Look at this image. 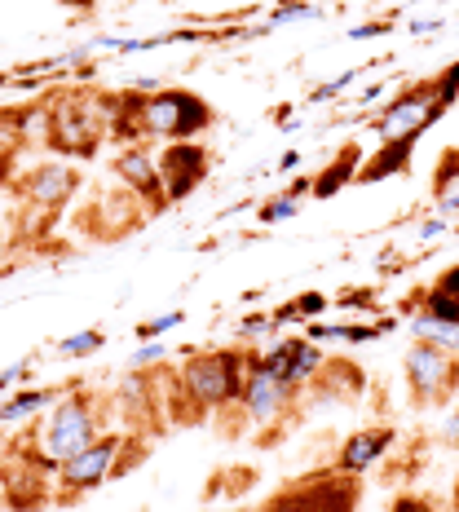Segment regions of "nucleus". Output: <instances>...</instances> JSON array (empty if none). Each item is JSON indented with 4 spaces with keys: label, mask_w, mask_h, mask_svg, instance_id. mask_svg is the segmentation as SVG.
<instances>
[{
    "label": "nucleus",
    "mask_w": 459,
    "mask_h": 512,
    "mask_svg": "<svg viewBox=\"0 0 459 512\" xmlns=\"http://www.w3.org/2000/svg\"><path fill=\"white\" fill-rule=\"evenodd\" d=\"M252 345H208L190 349L186 362H164V407L173 429L212 424V415L239 407L243 380H248Z\"/></svg>",
    "instance_id": "f257e3e1"
},
{
    "label": "nucleus",
    "mask_w": 459,
    "mask_h": 512,
    "mask_svg": "<svg viewBox=\"0 0 459 512\" xmlns=\"http://www.w3.org/2000/svg\"><path fill=\"white\" fill-rule=\"evenodd\" d=\"M106 429H115L111 393L98 389V384L76 380L40 420H31L23 433L31 437V446L45 455V464L58 468V464H67L71 455H80L89 442H98Z\"/></svg>",
    "instance_id": "f03ea898"
},
{
    "label": "nucleus",
    "mask_w": 459,
    "mask_h": 512,
    "mask_svg": "<svg viewBox=\"0 0 459 512\" xmlns=\"http://www.w3.org/2000/svg\"><path fill=\"white\" fill-rule=\"evenodd\" d=\"M84 173L67 159H40V164L18 168V177L9 181V195H14V248H45L53 239V226L62 221L67 204L80 195Z\"/></svg>",
    "instance_id": "7ed1b4c3"
},
{
    "label": "nucleus",
    "mask_w": 459,
    "mask_h": 512,
    "mask_svg": "<svg viewBox=\"0 0 459 512\" xmlns=\"http://www.w3.org/2000/svg\"><path fill=\"white\" fill-rule=\"evenodd\" d=\"M40 142L53 159H93L111 142L102 89H53L40 98Z\"/></svg>",
    "instance_id": "20e7f679"
},
{
    "label": "nucleus",
    "mask_w": 459,
    "mask_h": 512,
    "mask_svg": "<svg viewBox=\"0 0 459 512\" xmlns=\"http://www.w3.org/2000/svg\"><path fill=\"white\" fill-rule=\"evenodd\" d=\"M239 407L248 415V429H256V446H279L287 442V429L305 415V398L296 384L279 380L270 367L261 362V349H252L248 362V380H243L239 393Z\"/></svg>",
    "instance_id": "39448f33"
},
{
    "label": "nucleus",
    "mask_w": 459,
    "mask_h": 512,
    "mask_svg": "<svg viewBox=\"0 0 459 512\" xmlns=\"http://www.w3.org/2000/svg\"><path fill=\"white\" fill-rule=\"evenodd\" d=\"M362 495H367L362 477L323 464V468H309L301 477H287L279 490L265 495V504H248L239 512H358Z\"/></svg>",
    "instance_id": "423d86ee"
},
{
    "label": "nucleus",
    "mask_w": 459,
    "mask_h": 512,
    "mask_svg": "<svg viewBox=\"0 0 459 512\" xmlns=\"http://www.w3.org/2000/svg\"><path fill=\"white\" fill-rule=\"evenodd\" d=\"M53 473L27 433H5L0 442V499L9 512H45L53 504Z\"/></svg>",
    "instance_id": "0eeeda50"
},
{
    "label": "nucleus",
    "mask_w": 459,
    "mask_h": 512,
    "mask_svg": "<svg viewBox=\"0 0 459 512\" xmlns=\"http://www.w3.org/2000/svg\"><path fill=\"white\" fill-rule=\"evenodd\" d=\"M115 402V420H120L124 433H142V437H164L173 424H168V407H164V362H151V367H128L124 380L111 389Z\"/></svg>",
    "instance_id": "6e6552de"
},
{
    "label": "nucleus",
    "mask_w": 459,
    "mask_h": 512,
    "mask_svg": "<svg viewBox=\"0 0 459 512\" xmlns=\"http://www.w3.org/2000/svg\"><path fill=\"white\" fill-rule=\"evenodd\" d=\"M120 446H124V429H106L98 442H89L80 455H71L67 464H58V473H53V508H76L80 499L93 495V490L115 482Z\"/></svg>",
    "instance_id": "1a4fd4ad"
},
{
    "label": "nucleus",
    "mask_w": 459,
    "mask_h": 512,
    "mask_svg": "<svg viewBox=\"0 0 459 512\" xmlns=\"http://www.w3.org/2000/svg\"><path fill=\"white\" fill-rule=\"evenodd\" d=\"M402 376H407L415 411L451 407V398L459 393V354L437 349L429 340H411L407 354H402Z\"/></svg>",
    "instance_id": "9d476101"
},
{
    "label": "nucleus",
    "mask_w": 459,
    "mask_h": 512,
    "mask_svg": "<svg viewBox=\"0 0 459 512\" xmlns=\"http://www.w3.org/2000/svg\"><path fill=\"white\" fill-rule=\"evenodd\" d=\"M146 221H151V212L137 204L124 186H111V190H102V195H93L89 204L71 217V230L89 243H120L128 234L142 230Z\"/></svg>",
    "instance_id": "9b49d317"
},
{
    "label": "nucleus",
    "mask_w": 459,
    "mask_h": 512,
    "mask_svg": "<svg viewBox=\"0 0 459 512\" xmlns=\"http://www.w3.org/2000/svg\"><path fill=\"white\" fill-rule=\"evenodd\" d=\"M111 173L120 177V186L128 190V195L137 199L151 217H164L168 208V190L164 181H159V164H155V146H115L111 155Z\"/></svg>",
    "instance_id": "f8f14e48"
},
{
    "label": "nucleus",
    "mask_w": 459,
    "mask_h": 512,
    "mask_svg": "<svg viewBox=\"0 0 459 512\" xmlns=\"http://www.w3.org/2000/svg\"><path fill=\"white\" fill-rule=\"evenodd\" d=\"M155 164H159V181H164V190H168V204L177 208L208 181L212 151L199 142V137L195 142H168V146H159Z\"/></svg>",
    "instance_id": "ddd939ff"
},
{
    "label": "nucleus",
    "mask_w": 459,
    "mask_h": 512,
    "mask_svg": "<svg viewBox=\"0 0 459 512\" xmlns=\"http://www.w3.org/2000/svg\"><path fill=\"white\" fill-rule=\"evenodd\" d=\"M362 389H367V376H362V367L354 358H323V367H318L314 380L301 389V398H305V411L327 407V402L349 407V402L362 398Z\"/></svg>",
    "instance_id": "4468645a"
},
{
    "label": "nucleus",
    "mask_w": 459,
    "mask_h": 512,
    "mask_svg": "<svg viewBox=\"0 0 459 512\" xmlns=\"http://www.w3.org/2000/svg\"><path fill=\"white\" fill-rule=\"evenodd\" d=\"M31 133H40V102L0 106V190H9L18 177V155L36 142Z\"/></svg>",
    "instance_id": "2eb2a0df"
},
{
    "label": "nucleus",
    "mask_w": 459,
    "mask_h": 512,
    "mask_svg": "<svg viewBox=\"0 0 459 512\" xmlns=\"http://www.w3.org/2000/svg\"><path fill=\"white\" fill-rule=\"evenodd\" d=\"M398 446V429L393 424H367V429L349 433L345 442L336 446V468L340 473H354V477H367L371 468L384 464V455Z\"/></svg>",
    "instance_id": "dca6fc26"
},
{
    "label": "nucleus",
    "mask_w": 459,
    "mask_h": 512,
    "mask_svg": "<svg viewBox=\"0 0 459 512\" xmlns=\"http://www.w3.org/2000/svg\"><path fill=\"white\" fill-rule=\"evenodd\" d=\"M323 349L314 345V340H301V336H292V340H279V345H270V349H261V362L274 371L279 380L287 384H296V389H305L309 380H314V371L323 367Z\"/></svg>",
    "instance_id": "f3484780"
},
{
    "label": "nucleus",
    "mask_w": 459,
    "mask_h": 512,
    "mask_svg": "<svg viewBox=\"0 0 459 512\" xmlns=\"http://www.w3.org/2000/svg\"><path fill=\"white\" fill-rule=\"evenodd\" d=\"M411 314H429V318H442V323H455L459 327V265H446L442 274L415 292V301L402 305Z\"/></svg>",
    "instance_id": "a211bd4d"
},
{
    "label": "nucleus",
    "mask_w": 459,
    "mask_h": 512,
    "mask_svg": "<svg viewBox=\"0 0 459 512\" xmlns=\"http://www.w3.org/2000/svg\"><path fill=\"white\" fill-rule=\"evenodd\" d=\"M358 168H362V146H358V142H345V146L336 151L332 164H327L323 173L314 177V190H309V195H314V199L340 195L345 186H354V181H358Z\"/></svg>",
    "instance_id": "6ab92c4d"
},
{
    "label": "nucleus",
    "mask_w": 459,
    "mask_h": 512,
    "mask_svg": "<svg viewBox=\"0 0 459 512\" xmlns=\"http://www.w3.org/2000/svg\"><path fill=\"white\" fill-rule=\"evenodd\" d=\"M411 151H415V142H380V151L358 168V181H362V186H376V181H384V177L407 173V168H411Z\"/></svg>",
    "instance_id": "aec40b11"
},
{
    "label": "nucleus",
    "mask_w": 459,
    "mask_h": 512,
    "mask_svg": "<svg viewBox=\"0 0 459 512\" xmlns=\"http://www.w3.org/2000/svg\"><path fill=\"white\" fill-rule=\"evenodd\" d=\"M67 389H71V384H58V389H27V393H14V398H5V402H0V424H9V420H18V424H23L27 415L49 411L53 402H58Z\"/></svg>",
    "instance_id": "412c9836"
},
{
    "label": "nucleus",
    "mask_w": 459,
    "mask_h": 512,
    "mask_svg": "<svg viewBox=\"0 0 459 512\" xmlns=\"http://www.w3.org/2000/svg\"><path fill=\"white\" fill-rule=\"evenodd\" d=\"M256 486V473L248 464H234V468H217V477L208 482V499H230V504H239L243 495Z\"/></svg>",
    "instance_id": "4be33fe9"
},
{
    "label": "nucleus",
    "mask_w": 459,
    "mask_h": 512,
    "mask_svg": "<svg viewBox=\"0 0 459 512\" xmlns=\"http://www.w3.org/2000/svg\"><path fill=\"white\" fill-rule=\"evenodd\" d=\"M411 336L415 340H429V345H437V349H451V354H459V327L442 323V318L411 314Z\"/></svg>",
    "instance_id": "5701e85b"
},
{
    "label": "nucleus",
    "mask_w": 459,
    "mask_h": 512,
    "mask_svg": "<svg viewBox=\"0 0 459 512\" xmlns=\"http://www.w3.org/2000/svg\"><path fill=\"white\" fill-rule=\"evenodd\" d=\"M459 186V146H446L442 159H437V173H433V195L446 199Z\"/></svg>",
    "instance_id": "b1692460"
},
{
    "label": "nucleus",
    "mask_w": 459,
    "mask_h": 512,
    "mask_svg": "<svg viewBox=\"0 0 459 512\" xmlns=\"http://www.w3.org/2000/svg\"><path fill=\"white\" fill-rule=\"evenodd\" d=\"M384 512H451L442 508V499L437 495H420V490H398V495L389 499V508Z\"/></svg>",
    "instance_id": "393cba45"
},
{
    "label": "nucleus",
    "mask_w": 459,
    "mask_h": 512,
    "mask_svg": "<svg viewBox=\"0 0 459 512\" xmlns=\"http://www.w3.org/2000/svg\"><path fill=\"white\" fill-rule=\"evenodd\" d=\"M437 446H442V451H459V407L446 411L442 429H437Z\"/></svg>",
    "instance_id": "a878e982"
},
{
    "label": "nucleus",
    "mask_w": 459,
    "mask_h": 512,
    "mask_svg": "<svg viewBox=\"0 0 459 512\" xmlns=\"http://www.w3.org/2000/svg\"><path fill=\"white\" fill-rule=\"evenodd\" d=\"M256 217H261V221H287V217H296V199H287V195L270 199V204H261Z\"/></svg>",
    "instance_id": "bb28decb"
},
{
    "label": "nucleus",
    "mask_w": 459,
    "mask_h": 512,
    "mask_svg": "<svg viewBox=\"0 0 459 512\" xmlns=\"http://www.w3.org/2000/svg\"><path fill=\"white\" fill-rule=\"evenodd\" d=\"M93 349H102V332H84L76 340H62V354H93Z\"/></svg>",
    "instance_id": "cd10ccee"
},
{
    "label": "nucleus",
    "mask_w": 459,
    "mask_h": 512,
    "mask_svg": "<svg viewBox=\"0 0 459 512\" xmlns=\"http://www.w3.org/2000/svg\"><path fill=\"white\" fill-rule=\"evenodd\" d=\"M173 323H181V314H168V318H151V323H142V327H137V336H142V340H155L159 332H168V327H173Z\"/></svg>",
    "instance_id": "c85d7f7f"
},
{
    "label": "nucleus",
    "mask_w": 459,
    "mask_h": 512,
    "mask_svg": "<svg viewBox=\"0 0 459 512\" xmlns=\"http://www.w3.org/2000/svg\"><path fill=\"white\" fill-rule=\"evenodd\" d=\"M5 261H9V234L0 226V270H5Z\"/></svg>",
    "instance_id": "c756f323"
},
{
    "label": "nucleus",
    "mask_w": 459,
    "mask_h": 512,
    "mask_svg": "<svg viewBox=\"0 0 459 512\" xmlns=\"http://www.w3.org/2000/svg\"><path fill=\"white\" fill-rule=\"evenodd\" d=\"M451 512H459V477H455V486H451Z\"/></svg>",
    "instance_id": "7c9ffc66"
},
{
    "label": "nucleus",
    "mask_w": 459,
    "mask_h": 512,
    "mask_svg": "<svg viewBox=\"0 0 459 512\" xmlns=\"http://www.w3.org/2000/svg\"><path fill=\"white\" fill-rule=\"evenodd\" d=\"M0 442H5V433H0Z\"/></svg>",
    "instance_id": "2f4dec72"
},
{
    "label": "nucleus",
    "mask_w": 459,
    "mask_h": 512,
    "mask_svg": "<svg viewBox=\"0 0 459 512\" xmlns=\"http://www.w3.org/2000/svg\"><path fill=\"white\" fill-rule=\"evenodd\" d=\"M0 508H5V499H0Z\"/></svg>",
    "instance_id": "473e14b6"
}]
</instances>
